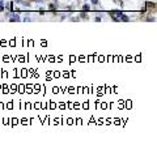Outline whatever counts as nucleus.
I'll use <instances>...</instances> for the list:
<instances>
[{
  "mask_svg": "<svg viewBox=\"0 0 157 158\" xmlns=\"http://www.w3.org/2000/svg\"><path fill=\"white\" fill-rule=\"evenodd\" d=\"M110 16H111V19H113L114 21H123V22L130 21V19H128L123 12H121V10H111Z\"/></svg>",
  "mask_w": 157,
  "mask_h": 158,
  "instance_id": "f257e3e1",
  "label": "nucleus"
},
{
  "mask_svg": "<svg viewBox=\"0 0 157 158\" xmlns=\"http://www.w3.org/2000/svg\"><path fill=\"white\" fill-rule=\"evenodd\" d=\"M9 21H11V22H15V21H16V22H19V21H21V17H20L17 13H16V15L12 16V17H9Z\"/></svg>",
  "mask_w": 157,
  "mask_h": 158,
  "instance_id": "f03ea898",
  "label": "nucleus"
},
{
  "mask_svg": "<svg viewBox=\"0 0 157 158\" xmlns=\"http://www.w3.org/2000/svg\"><path fill=\"white\" fill-rule=\"evenodd\" d=\"M83 10H84V12H89V10H91V5H89V4H84Z\"/></svg>",
  "mask_w": 157,
  "mask_h": 158,
  "instance_id": "7ed1b4c3",
  "label": "nucleus"
},
{
  "mask_svg": "<svg viewBox=\"0 0 157 158\" xmlns=\"http://www.w3.org/2000/svg\"><path fill=\"white\" fill-rule=\"evenodd\" d=\"M147 8H148V9H151V8L155 9V3H149V2H148V3H147Z\"/></svg>",
  "mask_w": 157,
  "mask_h": 158,
  "instance_id": "20e7f679",
  "label": "nucleus"
},
{
  "mask_svg": "<svg viewBox=\"0 0 157 158\" xmlns=\"http://www.w3.org/2000/svg\"><path fill=\"white\" fill-rule=\"evenodd\" d=\"M55 9H57V8L54 7V4H50L49 5V10H55Z\"/></svg>",
  "mask_w": 157,
  "mask_h": 158,
  "instance_id": "39448f33",
  "label": "nucleus"
},
{
  "mask_svg": "<svg viewBox=\"0 0 157 158\" xmlns=\"http://www.w3.org/2000/svg\"><path fill=\"white\" fill-rule=\"evenodd\" d=\"M91 2H92V4L96 5V4H98V3H100V0H91Z\"/></svg>",
  "mask_w": 157,
  "mask_h": 158,
  "instance_id": "423d86ee",
  "label": "nucleus"
},
{
  "mask_svg": "<svg viewBox=\"0 0 157 158\" xmlns=\"http://www.w3.org/2000/svg\"><path fill=\"white\" fill-rule=\"evenodd\" d=\"M4 9H5V8H4V4H3V5H0V12H3Z\"/></svg>",
  "mask_w": 157,
  "mask_h": 158,
  "instance_id": "0eeeda50",
  "label": "nucleus"
},
{
  "mask_svg": "<svg viewBox=\"0 0 157 158\" xmlns=\"http://www.w3.org/2000/svg\"><path fill=\"white\" fill-rule=\"evenodd\" d=\"M4 4V2H3V0H0V5H3Z\"/></svg>",
  "mask_w": 157,
  "mask_h": 158,
  "instance_id": "6e6552de",
  "label": "nucleus"
}]
</instances>
